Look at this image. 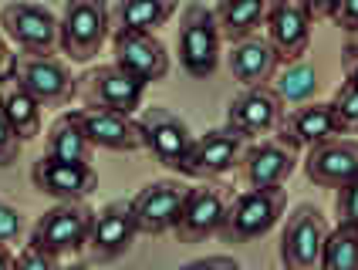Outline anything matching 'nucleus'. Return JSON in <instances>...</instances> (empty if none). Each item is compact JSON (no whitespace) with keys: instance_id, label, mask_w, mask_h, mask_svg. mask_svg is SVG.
<instances>
[{"instance_id":"1","label":"nucleus","mask_w":358,"mask_h":270,"mask_svg":"<svg viewBox=\"0 0 358 270\" xmlns=\"http://www.w3.org/2000/svg\"><path fill=\"white\" fill-rule=\"evenodd\" d=\"M176 51H179V68L193 81H206V78L217 75L220 55H223V34L217 27L213 7H206L199 0L182 7Z\"/></svg>"},{"instance_id":"2","label":"nucleus","mask_w":358,"mask_h":270,"mask_svg":"<svg viewBox=\"0 0 358 270\" xmlns=\"http://www.w3.org/2000/svg\"><path fill=\"white\" fill-rule=\"evenodd\" d=\"M287 206V196L284 186L274 190H243V193L230 196L227 203V216H223V227H220V240L223 243H254L260 236L278 227V220L284 216Z\"/></svg>"},{"instance_id":"3","label":"nucleus","mask_w":358,"mask_h":270,"mask_svg":"<svg viewBox=\"0 0 358 270\" xmlns=\"http://www.w3.org/2000/svg\"><path fill=\"white\" fill-rule=\"evenodd\" d=\"M58 48L71 61H92L112 34L108 0H68L58 17Z\"/></svg>"},{"instance_id":"4","label":"nucleus","mask_w":358,"mask_h":270,"mask_svg":"<svg viewBox=\"0 0 358 270\" xmlns=\"http://www.w3.org/2000/svg\"><path fill=\"white\" fill-rule=\"evenodd\" d=\"M328 220L315 203H298L287 213L284 230H280V247L278 257L284 270H318L321 267V250L328 240Z\"/></svg>"},{"instance_id":"5","label":"nucleus","mask_w":358,"mask_h":270,"mask_svg":"<svg viewBox=\"0 0 358 270\" xmlns=\"http://www.w3.org/2000/svg\"><path fill=\"white\" fill-rule=\"evenodd\" d=\"M92 220H95V210L88 203H55L51 210H44L38 216V223L31 227L27 243L58 253V257L78 253L88 247Z\"/></svg>"},{"instance_id":"6","label":"nucleus","mask_w":358,"mask_h":270,"mask_svg":"<svg viewBox=\"0 0 358 270\" xmlns=\"http://www.w3.org/2000/svg\"><path fill=\"white\" fill-rule=\"evenodd\" d=\"M3 38L24 55H55L58 51V17L34 0H10L0 7Z\"/></svg>"},{"instance_id":"7","label":"nucleus","mask_w":358,"mask_h":270,"mask_svg":"<svg viewBox=\"0 0 358 270\" xmlns=\"http://www.w3.org/2000/svg\"><path fill=\"white\" fill-rule=\"evenodd\" d=\"M7 71L38 98L41 105H68L78 92V78L58 55H10Z\"/></svg>"},{"instance_id":"8","label":"nucleus","mask_w":358,"mask_h":270,"mask_svg":"<svg viewBox=\"0 0 358 270\" xmlns=\"http://www.w3.org/2000/svg\"><path fill=\"white\" fill-rule=\"evenodd\" d=\"M247 145H250V138L243 132L230 129V125H217V129H210V132L193 138L189 155H186L179 176H189V179H199V183L220 179V176H227L230 169H237Z\"/></svg>"},{"instance_id":"9","label":"nucleus","mask_w":358,"mask_h":270,"mask_svg":"<svg viewBox=\"0 0 358 270\" xmlns=\"http://www.w3.org/2000/svg\"><path fill=\"white\" fill-rule=\"evenodd\" d=\"M136 122H139V132H142V149L152 155L159 166L179 173L182 162H186V155H189L193 138H196V135L189 132V125L176 112H169L166 105L142 108Z\"/></svg>"},{"instance_id":"10","label":"nucleus","mask_w":358,"mask_h":270,"mask_svg":"<svg viewBox=\"0 0 358 270\" xmlns=\"http://www.w3.org/2000/svg\"><path fill=\"white\" fill-rule=\"evenodd\" d=\"M145 88L139 78L125 75L119 64H99V68H88L78 78V92L75 98H81L85 105H99V108H112L122 115H136L145 101Z\"/></svg>"},{"instance_id":"11","label":"nucleus","mask_w":358,"mask_h":270,"mask_svg":"<svg viewBox=\"0 0 358 270\" xmlns=\"http://www.w3.org/2000/svg\"><path fill=\"white\" fill-rule=\"evenodd\" d=\"M227 203H230V193L217 179H206L199 186H189L186 199H182V210H179L176 227H173V236H176L179 243H203L206 236L220 233L223 216H227Z\"/></svg>"},{"instance_id":"12","label":"nucleus","mask_w":358,"mask_h":270,"mask_svg":"<svg viewBox=\"0 0 358 270\" xmlns=\"http://www.w3.org/2000/svg\"><path fill=\"white\" fill-rule=\"evenodd\" d=\"M341 135H345V129H341L338 115H335V105L311 98V101H301V105L284 112L274 138L284 142L287 149H294V152H308L321 142H331V138H341Z\"/></svg>"},{"instance_id":"13","label":"nucleus","mask_w":358,"mask_h":270,"mask_svg":"<svg viewBox=\"0 0 358 270\" xmlns=\"http://www.w3.org/2000/svg\"><path fill=\"white\" fill-rule=\"evenodd\" d=\"M139 236L136 216H132V203L129 199H112L105 203L95 220H92V233H88V260L92 264H115L119 257L132 250Z\"/></svg>"},{"instance_id":"14","label":"nucleus","mask_w":358,"mask_h":270,"mask_svg":"<svg viewBox=\"0 0 358 270\" xmlns=\"http://www.w3.org/2000/svg\"><path fill=\"white\" fill-rule=\"evenodd\" d=\"M31 183L41 196H51L55 203H85L99 190V173L88 162H61L41 155L31 166Z\"/></svg>"},{"instance_id":"15","label":"nucleus","mask_w":358,"mask_h":270,"mask_svg":"<svg viewBox=\"0 0 358 270\" xmlns=\"http://www.w3.org/2000/svg\"><path fill=\"white\" fill-rule=\"evenodd\" d=\"M186 190L189 186H182L179 179H152V183H145L139 193L129 199L139 233H145V236L173 233L179 210H182V199H186Z\"/></svg>"},{"instance_id":"16","label":"nucleus","mask_w":358,"mask_h":270,"mask_svg":"<svg viewBox=\"0 0 358 270\" xmlns=\"http://www.w3.org/2000/svg\"><path fill=\"white\" fill-rule=\"evenodd\" d=\"M284 101L274 92V85H257V88H243L240 95L230 98L227 105V125L243 132L250 142L267 138L278 132L280 118H284Z\"/></svg>"},{"instance_id":"17","label":"nucleus","mask_w":358,"mask_h":270,"mask_svg":"<svg viewBox=\"0 0 358 270\" xmlns=\"http://www.w3.org/2000/svg\"><path fill=\"white\" fill-rule=\"evenodd\" d=\"M112 55L122 71L142 85H156L169 75V51L149 31H112Z\"/></svg>"},{"instance_id":"18","label":"nucleus","mask_w":358,"mask_h":270,"mask_svg":"<svg viewBox=\"0 0 358 270\" xmlns=\"http://www.w3.org/2000/svg\"><path fill=\"white\" fill-rule=\"evenodd\" d=\"M264 31H267L264 38L278 51L280 64H294L311 48V17L304 14L298 0H271Z\"/></svg>"},{"instance_id":"19","label":"nucleus","mask_w":358,"mask_h":270,"mask_svg":"<svg viewBox=\"0 0 358 270\" xmlns=\"http://www.w3.org/2000/svg\"><path fill=\"white\" fill-rule=\"evenodd\" d=\"M237 169L247 186H254V190H274V186H284L294 176L298 152L287 149L278 138H254L243 149V159H240Z\"/></svg>"},{"instance_id":"20","label":"nucleus","mask_w":358,"mask_h":270,"mask_svg":"<svg viewBox=\"0 0 358 270\" xmlns=\"http://www.w3.org/2000/svg\"><path fill=\"white\" fill-rule=\"evenodd\" d=\"M71 115L78 118V125L85 129L95 149H108V152H139L142 149V132L136 115H122V112L99 108V105L71 108Z\"/></svg>"},{"instance_id":"21","label":"nucleus","mask_w":358,"mask_h":270,"mask_svg":"<svg viewBox=\"0 0 358 270\" xmlns=\"http://www.w3.org/2000/svg\"><path fill=\"white\" fill-rule=\"evenodd\" d=\"M308 183L324 190H341L358 179V138H331L321 142L304 155Z\"/></svg>"},{"instance_id":"22","label":"nucleus","mask_w":358,"mask_h":270,"mask_svg":"<svg viewBox=\"0 0 358 270\" xmlns=\"http://www.w3.org/2000/svg\"><path fill=\"white\" fill-rule=\"evenodd\" d=\"M227 68H230L234 81H240L243 88H257V85H271L278 78L280 58L264 34H254V38L230 44Z\"/></svg>"},{"instance_id":"23","label":"nucleus","mask_w":358,"mask_h":270,"mask_svg":"<svg viewBox=\"0 0 358 270\" xmlns=\"http://www.w3.org/2000/svg\"><path fill=\"white\" fill-rule=\"evenodd\" d=\"M41 105L10 71H0V112L14 125V132L20 135V142H31L41 135Z\"/></svg>"},{"instance_id":"24","label":"nucleus","mask_w":358,"mask_h":270,"mask_svg":"<svg viewBox=\"0 0 358 270\" xmlns=\"http://www.w3.org/2000/svg\"><path fill=\"white\" fill-rule=\"evenodd\" d=\"M267 7H271V0H220L213 7V17H217L223 41L237 44V41L260 34V27L267 20Z\"/></svg>"},{"instance_id":"25","label":"nucleus","mask_w":358,"mask_h":270,"mask_svg":"<svg viewBox=\"0 0 358 270\" xmlns=\"http://www.w3.org/2000/svg\"><path fill=\"white\" fill-rule=\"evenodd\" d=\"M44 155L61 159V162H88V166H92L95 145L88 142V135H85V129L78 125V118L71 115V112H64V115H58L48 125Z\"/></svg>"},{"instance_id":"26","label":"nucleus","mask_w":358,"mask_h":270,"mask_svg":"<svg viewBox=\"0 0 358 270\" xmlns=\"http://www.w3.org/2000/svg\"><path fill=\"white\" fill-rule=\"evenodd\" d=\"M179 10V0H115L112 7V31H149L169 24Z\"/></svg>"},{"instance_id":"27","label":"nucleus","mask_w":358,"mask_h":270,"mask_svg":"<svg viewBox=\"0 0 358 270\" xmlns=\"http://www.w3.org/2000/svg\"><path fill=\"white\" fill-rule=\"evenodd\" d=\"M318 270H358V227L338 223L335 230H328Z\"/></svg>"},{"instance_id":"28","label":"nucleus","mask_w":358,"mask_h":270,"mask_svg":"<svg viewBox=\"0 0 358 270\" xmlns=\"http://www.w3.org/2000/svg\"><path fill=\"white\" fill-rule=\"evenodd\" d=\"M274 92L280 95V101L287 105H301V101H311V95L318 92V71L311 68V64H304V61H294V64H287L280 78L274 81Z\"/></svg>"},{"instance_id":"29","label":"nucleus","mask_w":358,"mask_h":270,"mask_svg":"<svg viewBox=\"0 0 358 270\" xmlns=\"http://www.w3.org/2000/svg\"><path fill=\"white\" fill-rule=\"evenodd\" d=\"M331 105H335V115H338L345 135L358 132V85L355 81L345 78L338 88H335V95H331Z\"/></svg>"},{"instance_id":"30","label":"nucleus","mask_w":358,"mask_h":270,"mask_svg":"<svg viewBox=\"0 0 358 270\" xmlns=\"http://www.w3.org/2000/svg\"><path fill=\"white\" fill-rule=\"evenodd\" d=\"M61 267L64 264H61L58 253L41 250L34 243H24V250L14 257V270H61Z\"/></svg>"},{"instance_id":"31","label":"nucleus","mask_w":358,"mask_h":270,"mask_svg":"<svg viewBox=\"0 0 358 270\" xmlns=\"http://www.w3.org/2000/svg\"><path fill=\"white\" fill-rule=\"evenodd\" d=\"M20 149H24L20 135L14 132V125H10V122L3 118V112H0V169L14 166L20 159Z\"/></svg>"},{"instance_id":"32","label":"nucleus","mask_w":358,"mask_h":270,"mask_svg":"<svg viewBox=\"0 0 358 270\" xmlns=\"http://www.w3.org/2000/svg\"><path fill=\"white\" fill-rule=\"evenodd\" d=\"M335 213H338V223L358 227V179L335 193Z\"/></svg>"},{"instance_id":"33","label":"nucleus","mask_w":358,"mask_h":270,"mask_svg":"<svg viewBox=\"0 0 358 270\" xmlns=\"http://www.w3.org/2000/svg\"><path fill=\"white\" fill-rule=\"evenodd\" d=\"M24 236V213L0 199V243H17Z\"/></svg>"},{"instance_id":"34","label":"nucleus","mask_w":358,"mask_h":270,"mask_svg":"<svg viewBox=\"0 0 358 270\" xmlns=\"http://www.w3.org/2000/svg\"><path fill=\"white\" fill-rule=\"evenodd\" d=\"M179 270H240L237 257H227V253H213V257H199V260H189Z\"/></svg>"},{"instance_id":"35","label":"nucleus","mask_w":358,"mask_h":270,"mask_svg":"<svg viewBox=\"0 0 358 270\" xmlns=\"http://www.w3.org/2000/svg\"><path fill=\"white\" fill-rule=\"evenodd\" d=\"M301 7H304V14L311 17V24L315 20H335V14H338L341 0H298Z\"/></svg>"},{"instance_id":"36","label":"nucleus","mask_w":358,"mask_h":270,"mask_svg":"<svg viewBox=\"0 0 358 270\" xmlns=\"http://www.w3.org/2000/svg\"><path fill=\"white\" fill-rule=\"evenodd\" d=\"M335 24H338L348 38L355 34L358 31V0H341L338 14H335Z\"/></svg>"},{"instance_id":"37","label":"nucleus","mask_w":358,"mask_h":270,"mask_svg":"<svg viewBox=\"0 0 358 270\" xmlns=\"http://www.w3.org/2000/svg\"><path fill=\"white\" fill-rule=\"evenodd\" d=\"M341 68H345V78L358 85V48L355 44H345L341 48Z\"/></svg>"},{"instance_id":"38","label":"nucleus","mask_w":358,"mask_h":270,"mask_svg":"<svg viewBox=\"0 0 358 270\" xmlns=\"http://www.w3.org/2000/svg\"><path fill=\"white\" fill-rule=\"evenodd\" d=\"M0 270H14V253L7 243H0Z\"/></svg>"},{"instance_id":"39","label":"nucleus","mask_w":358,"mask_h":270,"mask_svg":"<svg viewBox=\"0 0 358 270\" xmlns=\"http://www.w3.org/2000/svg\"><path fill=\"white\" fill-rule=\"evenodd\" d=\"M7 64H10V48H7V38L0 31V71H7Z\"/></svg>"},{"instance_id":"40","label":"nucleus","mask_w":358,"mask_h":270,"mask_svg":"<svg viewBox=\"0 0 358 270\" xmlns=\"http://www.w3.org/2000/svg\"><path fill=\"white\" fill-rule=\"evenodd\" d=\"M61 270H92V264H71V267H61Z\"/></svg>"},{"instance_id":"41","label":"nucleus","mask_w":358,"mask_h":270,"mask_svg":"<svg viewBox=\"0 0 358 270\" xmlns=\"http://www.w3.org/2000/svg\"><path fill=\"white\" fill-rule=\"evenodd\" d=\"M348 44H355V48H358V31H355V34H352V38H348Z\"/></svg>"}]
</instances>
